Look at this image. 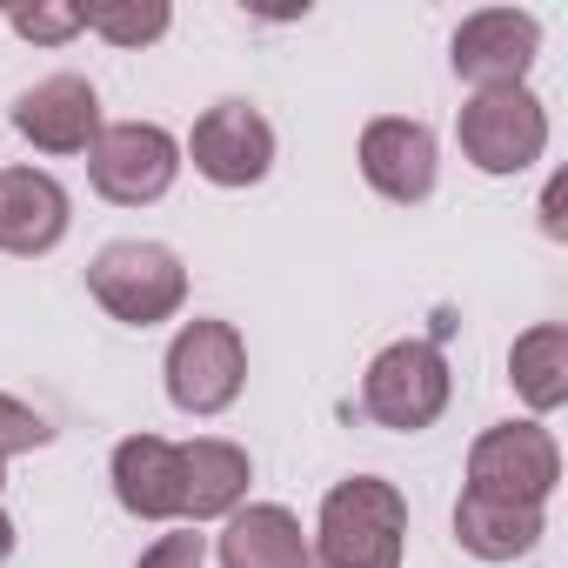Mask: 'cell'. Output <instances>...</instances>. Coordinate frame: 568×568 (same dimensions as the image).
Instances as JSON below:
<instances>
[{
  "label": "cell",
  "instance_id": "1",
  "mask_svg": "<svg viewBox=\"0 0 568 568\" xmlns=\"http://www.w3.org/2000/svg\"><path fill=\"white\" fill-rule=\"evenodd\" d=\"M408 548V495L382 475H348L322 495L308 568H402Z\"/></svg>",
  "mask_w": 568,
  "mask_h": 568
},
{
  "label": "cell",
  "instance_id": "2",
  "mask_svg": "<svg viewBox=\"0 0 568 568\" xmlns=\"http://www.w3.org/2000/svg\"><path fill=\"white\" fill-rule=\"evenodd\" d=\"M88 295L128 328H154L187 308V267L161 241H108L88 261Z\"/></svg>",
  "mask_w": 568,
  "mask_h": 568
},
{
  "label": "cell",
  "instance_id": "3",
  "mask_svg": "<svg viewBox=\"0 0 568 568\" xmlns=\"http://www.w3.org/2000/svg\"><path fill=\"white\" fill-rule=\"evenodd\" d=\"M161 375H168V402L181 415H201V422L207 415H227L241 402V388H247V342H241L234 322L194 315V322L174 328Z\"/></svg>",
  "mask_w": 568,
  "mask_h": 568
},
{
  "label": "cell",
  "instance_id": "4",
  "mask_svg": "<svg viewBox=\"0 0 568 568\" xmlns=\"http://www.w3.org/2000/svg\"><path fill=\"white\" fill-rule=\"evenodd\" d=\"M448 395H455V375H448L442 348L422 342V335L388 342V348L368 362V375H362V408H368V422H382V428H395V435L435 428V422L448 415Z\"/></svg>",
  "mask_w": 568,
  "mask_h": 568
},
{
  "label": "cell",
  "instance_id": "5",
  "mask_svg": "<svg viewBox=\"0 0 568 568\" xmlns=\"http://www.w3.org/2000/svg\"><path fill=\"white\" fill-rule=\"evenodd\" d=\"M455 141L468 154L475 174H528L541 154H548V108L528 94V88H488V94H468L462 121H455Z\"/></svg>",
  "mask_w": 568,
  "mask_h": 568
},
{
  "label": "cell",
  "instance_id": "6",
  "mask_svg": "<svg viewBox=\"0 0 568 568\" xmlns=\"http://www.w3.org/2000/svg\"><path fill=\"white\" fill-rule=\"evenodd\" d=\"M561 481V448L541 422H495L468 448V495L515 501V508H548Z\"/></svg>",
  "mask_w": 568,
  "mask_h": 568
},
{
  "label": "cell",
  "instance_id": "7",
  "mask_svg": "<svg viewBox=\"0 0 568 568\" xmlns=\"http://www.w3.org/2000/svg\"><path fill=\"white\" fill-rule=\"evenodd\" d=\"M181 174V141L161 121H114L88 148V181L114 207H148L174 187Z\"/></svg>",
  "mask_w": 568,
  "mask_h": 568
},
{
  "label": "cell",
  "instance_id": "8",
  "mask_svg": "<svg viewBox=\"0 0 568 568\" xmlns=\"http://www.w3.org/2000/svg\"><path fill=\"white\" fill-rule=\"evenodd\" d=\"M535 54H541V21L521 14V8H481V14H468L455 28V48H448L455 74L475 94H488V88H528Z\"/></svg>",
  "mask_w": 568,
  "mask_h": 568
},
{
  "label": "cell",
  "instance_id": "9",
  "mask_svg": "<svg viewBox=\"0 0 568 568\" xmlns=\"http://www.w3.org/2000/svg\"><path fill=\"white\" fill-rule=\"evenodd\" d=\"M187 154H194L201 181H214V187H254L274 168V128H267V114L254 101H214L194 121Z\"/></svg>",
  "mask_w": 568,
  "mask_h": 568
},
{
  "label": "cell",
  "instance_id": "10",
  "mask_svg": "<svg viewBox=\"0 0 568 568\" xmlns=\"http://www.w3.org/2000/svg\"><path fill=\"white\" fill-rule=\"evenodd\" d=\"M435 174H442V148L422 121L408 114H382L362 128V181L395 201V207H415L435 194Z\"/></svg>",
  "mask_w": 568,
  "mask_h": 568
},
{
  "label": "cell",
  "instance_id": "11",
  "mask_svg": "<svg viewBox=\"0 0 568 568\" xmlns=\"http://www.w3.org/2000/svg\"><path fill=\"white\" fill-rule=\"evenodd\" d=\"M74 201L48 168H0V254L41 261L68 241Z\"/></svg>",
  "mask_w": 568,
  "mask_h": 568
},
{
  "label": "cell",
  "instance_id": "12",
  "mask_svg": "<svg viewBox=\"0 0 568 568\" xmlns=\"http://www.w3.org/2000/svg\"><path fill=\"white\" fill-rule=\"evenodd\" d=\"M14 134L41 154H88L101 134V94L88 74H48L14 101Z\"/></svg>",
  "mask_w": 568,
  "mask_h": 568
},
{
  "label": "cell",
  "instance_id": "13",
  "mask_svg": "<svg viewBox=\"0 0 568 568\" xmlns=\"http://www.w3.org/2000/svg\"><path fill=\"white\" fill-rule=\"evenodd\" d=\"M114 501L134 521H181V442L161 435H128L114 442Z\"/></svg>",
  "mask_w": 568,
  "mask_h": 568
},
{
  "label": "cell",
  "instance_id": "14",
  "mask_svg": "<svg viewBox=\"0 0 568 568\" xmlns=\"http://www.w3.org/2000/svg\"><path fill=\"white\" fill-rule=\"evenodd\" d=\"M247 481H254V462L241 442H221V435L181 442V521H227L247 501Z\"/></svg>",
  "mask_w": 568,
  "mask_h": 568
},
{
  "label": "cell",
  "instance_id": "15",
  "mask_svg": "<svg viewBox=\"0 0 568 568\" xmlns=\"http://www.w3.org/2000/svg\"><path fill=\"white\" fill-rule=\"evenodd\" d=\"M221 568H308V535L295 521V508L281 501H241L214 541Z\"/></svg>",
  "mask_w": 568,
  "mask_h": 568
},
{
  "label": "cell",
  "instance_id": "16",
  "mask_svg": "<svg viewBox=\"0 0 568 568\" xmlns=\"http://www.w3.org/2000/svg\"><path fill=\"white\" fill-rule=\"evenodd\" d=\"M541 535H548V508H515V501H488L468 488L455 501V541L475 561H521L541 548Z\"/></svg>",
  "mask_w": 568,
  "mask_h": 568
},
{
  "label": "cell",
  "instance_id": "17",
  "mask_svg": "<svg viewBox=\"0 0 568 568\" xmlns=\"http://www.w3.org/2000/svg\"><path fill=\"white\" fill-rule=\"evenodd\" d=\"M508 382L535 415H555L568 402V322H535L508 348Z\"/></svg>",
  "mask_w": 568,
  "mask_h": 568
},
{
  "label": "cell",
  "instance_id": "18",
  "mask_svg": "<svg viewBox=\"0 0 568 568\" xmlns=\"http://www.w3.org/2000/svg\"><path fill=\"white\" fill-rule=\"evenodd\" d=\"M81 28L101 34L108 48H154L174 28V8H168V0H88Z\"/></svg>",
  "mask_w": 568,
  "mask_h": 568
},
{
  "label": "cell",
  "instance_id": "19",
  "mask_svg": "<svg viewBox=\"0 0 568 568\" xmlns=\"http://www.w3.org/2000/svg\"><path fill=\"white\" fill-rule=\"evenodd\" d=\"M54 442V422L41 408H28L21 395H0V468H8L14 455H34Z\"/></svg>",
  "mask_w": 568,
  "mask_h": 568
},
{
  "label": "cell",
  "instance_id": "20",
  "mask_svg": "<svg viewBox=\"0 0 568 568\" xmlns=\"http://www.w3.org/2000/svg\"><path fill=\"white\" fill-rule=\"evenodd\" d=\"M8 28H14L21 41L54 48V41H74V34H81V8H14Z\"/></svg>",
  "mask_w": 568,
  "mask_h": 568
},
{
  "label": "cell",
  "instance_id": "21",
  "mask_svg": "<svg viewBox=\"0 0 568 568\" xmlns=\"http://www.w3.org/2000/svg\"><path fill=\"white\" fill-rule=\"evenodd\" d=\"M141 568H207V535H194V528L161 535V541L141 555Z\"/></svg>",
  "mask_w": 568,
  "mask_h": 568
},
{
  "label": "cell",
  "instance_id": "22",
  "mask_svg": "<svg viewBox=\"0 0 568 568\" xmlns=\"http://www.w3.org/2000/svg\"><path fill=\"white\" fill-rule=\"evenodd\" d=\"M561 201H568V181L555 174V181H548V194H541V234H548V241H568V221H561Z\"/></svg>",
  "mask_w": 568,
  "mask_h": 568
},
{
  "label": "cell",
  "instance_id": "23",
  "mask_svg": "<svg viewBox=\"0 0 568 568\" xmlns=\"http://www.w3.org/2000/svg\"><path fill=\"white\" fill-rule=\"evenodd\" d=\"M14 541H21V535H14V521H8V508H0V568H8V555H14Z\"/></svg>",
  "mask_w": 568,
  "mask_h": 568
},
{
  "label": "cell",
  "instance_id": "24",
  "mask_svg": "<svg viewBox=\"0 0 568 568\" xmlns=\"http://www.w3.org/2000/svg\"><path fill=\"white\" fill-rule=\"evenodd\" d=\"M0 488H8V468H0Z\"/></svg>",
  "mask_w": 568,
  "mask_h": 568
}]
</instances>
